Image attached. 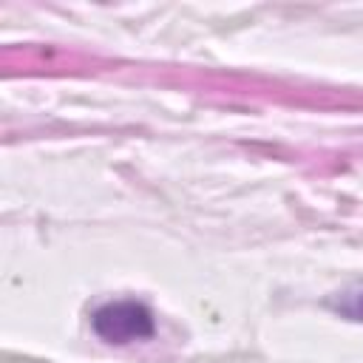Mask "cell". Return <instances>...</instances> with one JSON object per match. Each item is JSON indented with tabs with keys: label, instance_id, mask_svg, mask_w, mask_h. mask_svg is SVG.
Returning a JSON list of instances; mask_svg holds the SVG:
<instances>
[{
	"label": "cell",
	"instance_id": "obj_1",
	"mask_svg": "<svg viewBox=\"0 0 363 363\" xmlns=\"http://www.w3.org/2000/svg\"><path fill=\"white\" fill-rule=\"evenodd\" d=\"M91 326L96 337H102L105 343H116V346L147 340L156 329L153 312L139 301H111L99 306L91 318Z\"/></svg>",
	"mask_w": 363,
	"mask_h": 363
},
{
	"label": "cell",
	"instance_id": "obj_2",
	"mask_svg": "<svg viewBox=\"0 0 363 363\" xmlns=\"http://www.w3.org/2000/svg\"><path fill=\"white\" fill-rule=\"evenodd\" d=\"M329 306H332L337 315L349 318V320H363V286L340 292L337 298L329 301Z\"/></svg>",
	"mask_w": 363,
	"mask_h": 363
}]
</instances>
